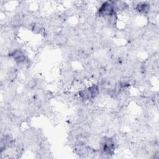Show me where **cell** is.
<instances>
[{
    "instance_id": "1",
    "label": "cell",
    "mask_w": 159,
    "mask_h": 159,
    "mask_svg": "<svg viewBox=\"0 0 159 159\" xmlns=\"http://www.w3.org/2000/svg\"><path fill=\"white\" fill-rule=\"evenodd\" d=\"M98 14L99 16L108 18L115 17L116 14L114 1H106L103 2L98 9Z\"/></svg>"
},
{
    "instance_id": "2",
    "label": "cell",
    "mask_w": 159,
    "mask_h": 159,
    "mask_svg": "<svg viewBox=\"0 0 159 159\" xmlns=\"http://www.w3.org/2000/svg\"><path fill=\"white\" fill-rule=\"evenodd\" d=\"M114 142L109 137H105L101 143V149L106 155H112L114 151Z\"/></svg>"
},
{
    "instance_id": "3",
    "label": "cell",
    "mask_w": 159,
    "mask_h": 159,
    "mask_svg": "<svg viewBox=\"0 0 159 159\" xmlns=\"http://www.w3.org/2000/svg\"><path fill=\"white\" fill-rule=\"evenodd\" d=\"M9 55H10V57H11L16 61V63H24L26 60L25 55L19 49L14 50Z\"/></svg>"
},
{
    "instance_id": "4",
    "label": "cell",
    "mask_w": 159,
    "mask_h": 159,
    "mask_svg": "<svg viewBox=\"0 0 159 159\" xmlns=\"http://www.w3.org/2000/svg\"><path fill=\"white\" fill-rule=\"evenodd\" d=\"M135 9L140 13L147 14L150 10V4L146 2H140L136 4Z\"/></svg>"
}]
</instances>
